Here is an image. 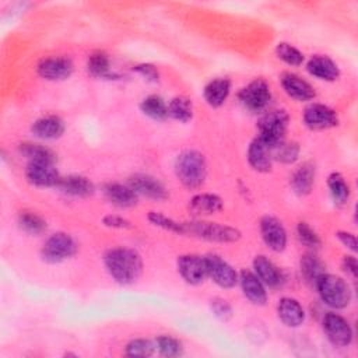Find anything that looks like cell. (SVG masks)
<instances>
[{
	"label": "cell",
	"instance_id": "ee69618b",
	"mask_svg": "<svg viewBox=\"0 0 358 358\" xmlns=\"http://www.w3.org/2000/svg\"><path fill=\"white\" fill-rule=\"evenodd\" d=\"M337 238L340 239V242L348 248L350 250L355 252L357 250V239H355V235L351 234V232H347V231H338L337 232Z\"/></svg>",
	"mask_w": 358,
	"mask_h": 358
},
{
	"label": "cell",
	"instance_id": "8fae6325",
	"mask_svg": "<svg viewBox=\"0 0 358 358\" xmlns=\"http://www.w3.org/2000/svg\"><path fill=\"white\" fill-rule=\"evenodd\" d=\"M206 263H207V274L221 288H232L238 282L239 277L235 268L231 264H228L225 260H222L220 256L208 255L206 256Z\"/></svg>",
	"mask_w": 358,
	"mask_h": 358
},
{
	"label": "cell",
	"instance_id": "e0dca14e",
	"mask_svg": "<svg viewBox=\"0 0 358 358\" xmlns=\"http://www.w3.org/2000/svg\"><path fill=\"white\" fill-rule=\"evenodd\" d=\"M253 268L259 280L270 288H278L284 282L281 270L266 256H256L253 260Z\"/></svg>",
	"mask_w": 358,
	"mask_h": 358
},
{
	"label": "cell",
	"instance_id": "2e32d148",
	"mask_svg": "<svg viewBox=\"0 0 358 358\" xmlns=\"http://www.w3.org/2000/svg\"><path fill=\"white\" fill-rule=\"evenodd\" d=\"M273 147L256 137L248 148V161L257 172H268L273 164Z\"/></svg>",
	"mask_w": 358,
	"mask_h": 358
},
{
	"label": "cell",
	"instance_id": "6da1fadb",
	"mask_svg": "<svg viewBox=\"0 0 358 358\" xmlns=\"http://www.w3.org/2000/svg\"><path fill=\"white\" fill-rule=\"evenodd\" d=\"M103 264L110 277L123 285L134 282L143 270L141 256L130 248H113L103 256Z\"/></svg>",
	"mask_w": 358,
	"mask_h": 358
},
{
	"label": "cell",
	"instance_id": "ac0fdd59",
	"mask_svg": "<svg viewBox=\"0 0 358 358\" xmlns=\"http://www.w3.org/2000/svg\"><path fill=\"white\" fill-rule=\"evenodd\" d=\"M281 85L287 95L296 101H309L316 95L313 87L308 81L292 73H285L281 77Z\"/></svg>",
	"mask_w": 358,
	"mask_h": 358
},
{
	"label": "cell",
	"instance_id": "9a60e30c",
	"mask_svg": "<svg viewBox=\"0 0 358 358\" xmlns=\"http://www.w3.org/2000/svg\"><path fill=\"white\" fill-rule=\"evenodd\" d=\"M178 271L186 282L193 285L200 284L208 275L206 257L197 255H183L178 259Z\"/></svg>",
	"mask_w": 358,
	"mask_h": 358
},
{
	"label": "cell",
	"instance_id": "7a4b0ae2",
	"mask_svg": "<svg viewBox=\"0 0 358 358\" xmlns=\"http://www.w3.org/2000/svg\"><path fill=\"white\" fill-rule=\"evenodd\" d=\"M175 173L180 183L189 189L201 186L207 176V162L204 155L194 150L180 152L175 161Z\"/></svg>",
	"mask_w": 358,
	"mask_h": 358
},
{
	"label": "cell",
	"instance_id": "4316f807",
	"mask_svg": "<svg viewBox=\"0 0 358 358\" xmlns=\"http://www.w3.org/2000/svg\"><path fill=\"white\" fill-rule=\"evenodd\" d=\"M229 92H231V81L225 77H217L207 83L203 94H204L206 102L210 106L218 108L227 101Z\"/></svg>",
	"mask_w": 358,
	"mask_h": 358
},
{
	"label": "cell",
	"instance_id": "83f0119b",
	"mask_svg": "<svg viewBox=\"0 0 358 358\" xmlns=\"http://www.w3.org/2000/svg\"><path fill=\"white\" fill-rule=\"evenodd\" d=\"M301 274L309 285L316 287L317 281L324 274V264L313 253H306L301 259Z\"/></svg>",
	"mask_w": 358,
	"mask_h": 358
},
{
	"label": "cell",
	"instance_id": "7c38bea8",
	"mask_svg": "<svg viewBox=\"0 0 358 358\" xmlns=\"http://www.w3.org/2000/svg\"><path fill=\"white\" fill-rule=\"evenodd\" d=\"M303 123L312 130H324L337 126L338 116L323 103H312L303 112Z\"/></svg>",
	"mask_w": 358,
	"mask_h": 358
},
{
	"label": "cell",
	"instance_id": "60d3db41",
	"mask_svg": "<svg viewBox=\"0 0 358 358\" xmlns=\"http://www.w3.org/2000/svg\"><path fill=\"white\" fill-rule=\"evenodd\" d=\"M211 310L214 312V315H215L220 320H224V322H227V320L231 319V316H232V308H231V305H229L225 299H221V298H214V299H211Z\"/></svg>",
	"mask_w": 358,
	"mask_h": 358
},
{
	"label": "cell",
	"instance_id": "603a6c76",
	"mask_svg": "<svg viewBox=\"0 0 358 358\" xmlns=\"http://www.w3.org/2000/svg\"><path fill=\"white\" fill-rule=\"evenodd\" d=\"M32 133L43 140L59 138L64 131V122L56 115H48L36 119L31 127Z\"/></svg>",
	"mask_w": 358,
	"mask_h": 358
},
{
	"label": "cell",
	"instance_id": "d4e9b609",
	"mask_svg": "<svg viewBox=\"0 0 358 358\" xmlns=\"http://www.w3.org/2000/svg\"><path fill=\"white\" fill-rule=\"evenodd\" d=\"M315 175L316 168L310 161H306L302 165H299L291 176L292 190L299 196L310 193L315 183Z\"/></svg>",
	"mask_w": 358,
	"mask_h": 358
},
{
	"label": "cell",
	"instance_id": "52a82bcc",
	"mask_svg": "<svg viewBox=\"0 0 358 358\" xmlns=\"http://www.w3.org/2000/svg\"><path fill=\"white\" fill-rule=\"evenodd\" d=\"M238 99L245 109L250 112H260L270 103V85L263 78H256L238 92Z\"/></svg>",
	"mask_w": 358,
	"mask_h": 358
},
{
	"label": "cell",
	"instance_id": "b9f144b4",
	"mask_svg": "<svg viewBox=\"0 0 358 358\" xmlns=\"http://www.w3.org/2000/svg\"><path fill=\"white\" fill-rule=\"evenodd\" d=\"M102 224L108 228H116V229H130L133 225L129 220L116 215V214H108L102 218Z\"/></svg>",
	"mask_w": 358,
	"mask_h": 358
},
{
	"label": "cell",
	"instance_id": "ffe728a7",
	"mask_svg": "<svg viewBox=\"0 0 358 358\" xmlns=\"http://www.w3.org/2000/svg\"><path fill=\"white\" fill-rule=\"evenodd\" d=\"M306 70L310 76L323 81H334L340 76L337 64L330 57L323 55H316L310 57L306 64Z\"/></svg>",
	"mask_w": 358,
	"mask_h": 358
},
{
	"label": "cell",
	"instance_id": "7402d4cb",
	"mask_svg": "<svg viewBox=\"0 0 358 358\" xmlns=\"http://www.w3.org/2000/svg\"><path fill=\"white\" fill-rule=\"evenodd\" d=\"M56 187H59L64 194H69L73 197H88L95 190L94 183L88 178L81 175L62 176Z\"/></svg>",
	"mask_w": 358,
	"mask_h": 358
},
{
	"label": "cell",
	"instance_id": "3957f363",
	"mask_svg": "<svg viewBox=\"0 0 358 358\" xmlns=\"http://www.w3.org/2000/svg\"><path fill=\"white\" fill-rule=\"evenodd\" d=\"M322 301L334 309L345 308L351 301L350 285L338 275L323 274L316 284Z\"/></svg>",
	"mask_w": 358,
	"mask_h": 358
},
{
	"label": "cell",
	"instance_id": "ab89813d",
	"mask_svg": "<svg viewBox=\"0 0 358 358\" xmlns=\"http://www.w3.org/2000/svg\"><path fill=\"white\" fill-rule=\"evenodd\" d=\"M296 235L298 239L302 245L312 248V249H317L322 245L320 236L316 234V231L312 229V227L306 222H299L296 227Z\"/></svg>",
	"mask_w": 358,
	"mask_h": 358
},
{
	"label": "cell",
	"instance_id": "f1b7e54d",
	"mask_svg": "<svg viewBox=\"0 0 358 358\" xmlns=\"http://www.w3.org/2000/svg\"><path fill=\"white\" fill-rule=\"evenodd\" d=\"M18 150L22 154V157H25L28 159V162H52V164H55V161H56V155L53 154V151L42 144L27 141V143H21Z\"/></svg>",
	"mask_w": 358,
	"mask_h": 358
},
{
	"label": "cell",
	"instance_id": "d6a6232c",
	"mask_svg": "<svg viewBox=\"0 0 358 358\" xmlns=\"http://www.w3.org/2000/svg\"><path fill=\"white\" fill-rule=\"evenodd\" d=\"M17 222L20 229L29 235H38L46 229V221L32 211H21L18 214Z\"/></svg>",
	"mask_w": 358,
	"mask_h": 358
},
{
	"label": "cell",
	"instance_id": "30bf717a",
	"mask_svg": "<svg viewBox=\"0 0 358 358\" xmlns=\"http://www.w3.org/2000/svg\"><path fill=\"white\" fill-rule=\"evenodd\" d=\"M260 234L263 242L273 252H282L287 245V232L280 220L271 215H264L260 220Z\"/></svg>",
	"mask_w": 358,
	"mask_h": 358
},
{
	"label": "cell",
	"instance_id": "8992f818",
	"mask_svg": "<svg viewBox=\"0 0 358 358\" xmlns=\"http://www.w3.org/2000/svg\"><path fill=\"white\" fill-rule=\"evenodd\" d=\"M77 252L76 241L66 232H56L50 235L42 246V259L48 263H60L70 259Z\"/></svg>",
	"mask_w": 358,
	"mask_h": 358
},
{
	"label": "cell",
	"instance_id": "e575fe53",
	"mask_svg": "<svg viewBox=\"0 0 358 358\" xmlns=\"http://www.w3.org/2000/svg\"><path fill=\"white\" fill-rule=\"evenodd\" d=\"M155 347L158 348L159 354L164 357H179L183 352V347L182 343L171 336H159L155 340Z\"/></svg>",
	"mask_w": 358,
	"mask_h": 358
},
{
	"label": "cell",
	"instance_id": "5bb4252c",
	"mask_svg": "<svg viewBox=\"0 0 358 358\" xmlns=\"http://www.w3.org/2000/svg\"><path fill=\"white\" fill-rule=\"evenodd\" d=\"M129 186L137 193V196H144L151 200H165L168 197V190L157 178L145 173L133 175L129 179Z\"/></svg>",
	"mask_w": 358,
	"mask_h": 358
},
{
	"label": "cell",
	"instance_id": "8d00e7d4",
	"mask_svg": "<svg viewBox=\"0 0 358 358\" xmlns=\"http://www.w3.org/2000/svg\"><path fill=\"white\" fill-rule=\"evenodd\" d=\"M299 147L296 143L282 141L273 150V159H277L282 164H294L298 159Z\"/></svg>",
	"mask_w": 358,
	"mask_h": 358
},
{
	"label": "cell",
	"instance_id": "f546056e",
	"mask_svg": "<svg viewBox=\"0 0 358 358\" xmlns=\"http://www.w3.org/2000/svg\"><path fill=\"white\" fill-rule=\"evenodd\" d=\"M87 70L91 76L99 78H113L116 77L110 69V60L106 53L95 52L87 60Z\"/></svg>",
	"mask_w": 358,
	"mask_h": 358
},
{
	"label": "cell",
	"instance_id": "74e56055",
	"mask_svg": "<svg viewBox=\"0 0 358 358\" xmlns=\"http://www.w3.org/2000/svg\"><path fill=\"white\" fill-rule=\"evenodd\" d=\"M148 221L151 224H154L155 227H159L162 229H166L169 232H175V234H185V227L183 222H178L161 213L157 211H150L148 213Z\"/></svg>",
	"mask_w": 358,
	"mask_h": 358
},
{
	"label": "cell",
	"instance_id": "44dd1931",
	"mask_svg": "<svg viewBox=\"0 0 358 358\" xmlns=\"http://www.w3.org/2000/svg\"><path fill=\"white\" fill-rule=\"evenodd\" d=\"M239 282L243 291V295L255 305H263L267 301V294L264 284L259 280L252 271L243 270L239 275Z\"/></svg>",
	"mask_w": 358,
	"mask_h": 358
},
{
	"label": "cell",
	"instance_id": "f6af8a7d",
	"mask_svg": "<svg viewBox=\"0 0 358 358\" xmlns=\"http://www.w3.org/2000/svg\"><path fill=\"white\" fill-rule=\"evenodd\" d=\"M343 268L345 273H348L351 277H357L358 274V263L354 256H344L343 259Z\"/></svg>",
	"mask_w": 358,
	"mask_h": 358
},
{
	"label": "cell",
	"instance_id": "1f68e13d",
	"mask_svg": "<svg viewBox=\"0 0 358 358\" xmlns=\"http://www.w3.org/2000/svg\"><path fill=\"white\" fill-rule=\"evenodd\" d=\"M140 109L145 116L154 120H162L168 117V105L159 95L145 96L140 103Z\"/></svg>",
	"mask_w": 358,
	"mask_h": 358
},
{
	"label": "cell",
	"instance_id": "d590c367",
	"mask_svg": "<svg viewBox=\"0 0 358 358\" xmlns=\"http://www.w3.org/2000/svg\"><path fill=\"white\" fill-rule=\"evenodd\" d=\"M275 53L278 59H281L284 63L289 66H299L303 62V55L299 52L295 46L287 43V42H280L275 46Z\"/></svg>",
	"mask_w": 358,
	"mask_h": 358
},
{
	"label": "cell",
	"instance_id": "d6986e66",
	"mask_svg": "<svg viewBox=\"0 0 358 358\" xmlns=\"http://www.w3.org/2000/svg\"><path fill=\"white\" fill-rule=\"evenodd\" d=\"M105 197L116 207L129 208L137 204V193L129 186L122 183H106L103 186Z\"/></svg>",
	"mask_w": 358,
	"mask_h": 358
},
{
	"label": "cell",
	"instance_id": "277c9868",
	"mask_svg": "<svg viewBox=\"0 0 358 358\" xmlns=\"http://www.w3.org/2000/svg\"><path fill=\"white\" fill-rule=\"evenodd\" d=\"M185 234H190L193 236L220 243H231L236 242L241 238V232L228 225L210 222V221H192L183 222Z\"/></svg>",
	"mask_w": 358,
	"mask_h": 358
},
{
	"label": "cell",
	"instance_id": "4fadbf2b",
	"mask_svg": "<svg viewBox=\"0 0 358 358\" xmlns=\"http://www.w3.org/2000/svg\"><path fill=\"white\" fill-rule=\"evenodd\" d=\"M25 176L31 185L39 187L57 186L62 178L52 162H28Z\"/></svg>",
	"mask_w": 358,
	"mask_h": 358
},
{
	"label": "cell",
	"instance_id": "9c48e42d",
	"mask_svg": "<svg viewBox=\"0 0 358 358\" xmlns=\"http://www.w3.org/2000/svg\"><path fill=\"white\" fill-rule=\"evenodd\" d=\"M38 74L49 81H62L69 78L74 71V64L70 57L52 56L42 59L38 63Z\"/></svg>",
	"mask_w": 358,
	"mask_h": 358
},
{
	"label": "cell",
	"instance_id": "4dcf8cb0",
	"mask_svg": "<svg viewBox=\"0 0 358 358\" xmlns=\"http://www.w3.org/2000/svg\"><path fill=\"white\" fill-rule=\"evenodd\" d=\"M327 186H329V190H330V194H331V199H333L334 204L344 206L348 201V199H350V186L344 180L341 173L333 172L327 178Z\"/></svg>",
	"mask_w": 358,
	"mask_h": 358
},
{
	"label": "cell",
	"instance_id": "f35d334b",
	"mask_svg": "<svg viewBox=\"0 0 358 358\" xmlns=\"http://www.w3.org/2000/svg\"><path fill=\"white\" fill-rule=\"evenodd\" d=\"M155 350V344L145 338H134L126 345V355L129 357H150Z\"/></svg>",
	"mask_w": 358,
	"mask_h": 358
},
{
	"label": "cell",
	"instance_id": "7bdbcfd3",
	"mask_svg": "<svg viewBox=\"0 0 358 358\" xmlns=\"http://www.w3.org/2000/svg\"><path fill=\"white\" fill-rule=\"evenodd\" d=\"M133 70L136 73H138L140 76H143L145 80L151 81V83H157L158 78H159V73H158L157 67L154 64H150V63L137 64V66L133 67Z\"/></svg>",
	"mask_w": 358,
	"mask_h": 358
},
{
	"label": "cell",
	"instance_id": "484cf974",
	"mask_svg": "<svg viewBox=\"0 0 358 358\" xmlns=\"http://www.w3.org/2000/svg\"><path fill=\"white\" fill-rule=\"evenodd\" d=\"M280 320L288 327H298L305 320V312L301 303L294 298H282L277 306Z\"/></svg>",
	"mask_w": 358,
	"mask_h": 358
},
{
	"label": "cell",
	"instance_id": "836d02e7",
	"mask_svg": "<svg viewBox=\"0 0 358 358\" xmlns=\"http://www.w3.org/2000/svg\"><path fill=\"white\" fill-rule=\"evenodd\" d=\"M168 116L179 122H189L193 117V105L186 96H175L168 103Z\"/></svg>",
	"mask_w": 358,
	"mask_h": 358
},
{
	"label": "cell",
	"instance_id": "5b68a950",
	"mask_svg": "<svg viewBox=\"0 0 358 358\" xmlns=\"http://www.w3.org/2000/svg\"><path fill=\"white\" fill-rule=\"evenodd\" d=\"M288 113L282 109L271 110L263 115L257 123V130L263 141L270 144L273 148L280 145L284 141L287 127H288Z\"/></svg>",
	"mask_w": 358,
	"mask_h": 358
},
{
	"label": "cell",
	"instance_id": "ba28073f",
	"mask_svg": "<svg viewBox=\"0 0 358 358\" xmlns=\"http://www.w3.org/2000/svg\"><path fill=\"white\" fill-rule=\"evenodd\" d=\"M323 330L329 341L337 347H347L352 340L350 323L340 315L329 312L323 317Z\"/></svg>",
	"mask_w": 358,
	"mask_h": 358
},
{
	"label": "cell",
	"instance_id": "cb8c5ba5",
	"mask_svg": "<svg viewBox=\"0 0 358 358\" xmlns=\"http://www.w3.org/2000/svg\"><path fill=\"white\" fill-rule=\"evenodd\" d=\"M222 207H224L222 199L211 193H199L193 196L189 201V211L196 217L215 214L221 211Z\"/></svg>",
	"mask_w": 358,
	"mask_h": 358
}]
</instances>
